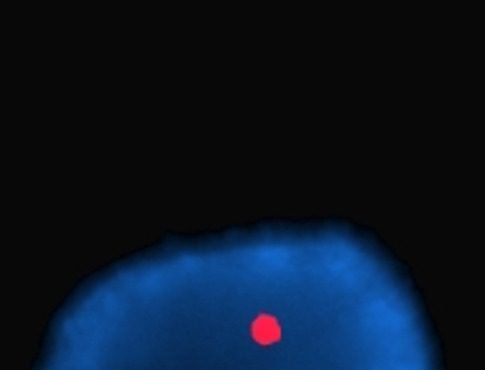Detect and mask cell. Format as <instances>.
Wrapping results in <instances>:
<instances>
[{
  "label": "cell",
  "mask_w": 485,
  "mask_h": 370,
  "mask_svg": "<svg viewBox=\"0 0 485 370\" xmlns=\"http://www.w3.org/2000/svg\"><path fill=\"white\" fill-rule=\"evenodd\" d=\"M250 337L255 342H276L281 337V324L273 314H258L250 324Z\"/></svg>",
  "instance_id": "1"
}]
</instances>
